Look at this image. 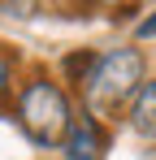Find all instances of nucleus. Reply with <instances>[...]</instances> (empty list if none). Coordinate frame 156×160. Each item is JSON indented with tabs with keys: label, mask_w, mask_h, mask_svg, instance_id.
Instances as JSON below:
<instances>
[{
	"label": "nucleus",
	"mask_w": 156,
	"mask_h": 160,
	"mask_svg": "<svg viewBox=\"0 0 156 160\" xmlns=\"http://www.w3.org/2000/svg\"><path fill=\"white\" fill-rule=\"evenodd\" d=\"M91 65H96V52H91V48H74V52L61 56V78L74 82V87H82L87 74H91Z\"/></svg>",
	"instance_id": "39448f33"
},
{
	"label": "nucleus",
	"mask_w": 156,
	"mask_h": 160,
	"mask_svg": "<svg viewBox=\"0 0 156 160\" xmlns=\"http://www.w3.org/2000/svg\"><path fill=\"white\" fill-rule=\"evenodd\" d=\"M13 82H18V52L9 43H0V100L13 95Z\"/></svg>",
	"instance_id": "423d86ee"
},
{
	"label": "nucleus",
	"mask_w": 156,
	"mask_h": 160,
	"mask_svg": "<svg viewBox=\"0 0 156 160\" xmlns=\"http://www.w3.org/2000/svg\"><path fill=\"white\" fill-rule=\"evenodd\" d=\"M139 39H156V13H152V18H143V22H139Z\"/></svg>",
	"instance_id": "0eeeda50"
},
{
	"label": "nucleus",
	"mask_w": 156,
	"mask_h": 160,
	"mask_svg": "<svg viewBox=\"0 0 156 160\" xmlns=\"http://www.w3.org/2000/svg\"><path fill=\"white\" fill-rule=\"evenodd\" d=\"M126 121L139 138L156 143V78H143V87L134 91V100L126 104Z\"/></svg>",
	"instance_id": "20e7f679"
},
{
	"label": "nucleus",
	"mask_w": 156,
	"mask_h": 160,
	"mask_svg": "<svg viewBox=\"0 0 156 160\" xmlns=\"http://www.w3.org/2000/svg\"><path fill=\"white\" fill-rule=\"evenodd\" d=\"M74 121V108L65 87L48 74H30L18 87V126L35 147H61V138Z\"/></svg>",
	"instance_id": "f03ea898"
},
{
	"label": "nucleus",
	"mask_w": 156,
	"mask_h": 160,
	"mask_svg": "<svg viewBox=\"0 0 156 160\" xmlns=\"http://www.w3.org/2000/svg\"><path fill=\"white\" fill-rule=\"evenodd\" d=\"M61 152H65V160H104V152H108V134H104V126L96 121V117H74L70 121V130H65V138H61Z\"/></svg>",
	"instance_id": "7ed1b4c3"
},
{
	"label": "nucleus",
	"mask_w": 156,
	"mask_h": 160,
	"mask_svg": "<svg viewBox=\"0 0 156 160\" xmlns=\"http://www.w3.org/2000/svg\"><path fill=\"white\" fill-rule=\"evenodd\" d=\"M148 78V61L139 48H108V52H96V65H91V74L82 82V95H87V117H96V121H108V117H117V112H126V104L134 100V91L143 87Z\"/></svg>",
	"instance_id": "f257e3e1"
}]
</instances>
